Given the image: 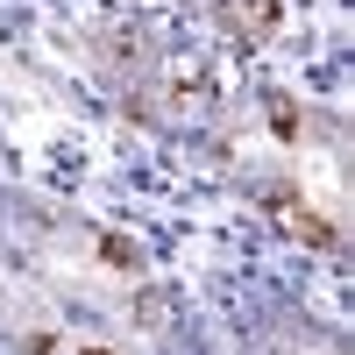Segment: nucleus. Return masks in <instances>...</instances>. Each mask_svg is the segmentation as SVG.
<instances>
[{
    "mask_svg": "<svg viewBox=\"0 0 355 355\" xmlns=\"http://www.w3.org/2000/svg\"><path fill=\"white\" fill-rule=\"evenodd\" d=\"M263 206H270V214L284 220V234H299V242H313V249H327V256H341V234H334V220L327 214H313L306 199H291V192H263Z\"/></svg>",
    "mask_w": 355,
    "mask_h": 355,
    "instance_id": "1",
    "label": "nucleus"
},
{
    "mask_svg": "<svg viewBox=\"0 0 355 355\" xmlns=\"http://www.w3.org/2000/svg\"><path fill=\"white\" fill-rule=\"evenodd\" d=\"M227 21L256 43V36H270V28L284 21V8H277V0H234V8H227Z\"/></svg>",
    "mask_w": 355,
    "mask_h": 355,
    "instance_id": "2",
    "label": "nucleus"
},
{
    "mask_svg": "<svg viewBox=\"0 0 355 355\" xmlns=\"http://www.w3.org/2000/svg\"><path fill=\"white\" fill-rule=\"evenodd\" d=\"M270 135H277V142H299V135H306V121H299V107H291L284 93H270Z\"/></svg>",
    "mask_w": 355,
    "mask_h": 355,
    "instance_id": "3",
    "label": "nucleus"
},
{
    "mask_svg": "<svg viewBox=\"0 0 355 355\" xmlns=\"http://www.w3.org/2000/svg\"><path fill=\"white\" fill-rule=\"evenodd\" d=\"M100 256H107V263H121V270H142L135 242H121V234H100Z\"/></svg>",
    "mask_w": 355,
    "mask_h": 355,
    "instance_id": "4",
    "label": "nucleus"
},
{
    "mask_svg": "<svg viewBox=\"0 0 355 355\" xmlns=\"http://www.w3.org/2000/svg\"><path fill=\"white\" fill-rule=\"evenodd\" d=\"M85 355H114V348H85Z\"/></svg>",
    "mask_w": 355,
    "mask_h": 355,
    "instance_id": "5",
    "label": "nucleus"
}]
</instances>
